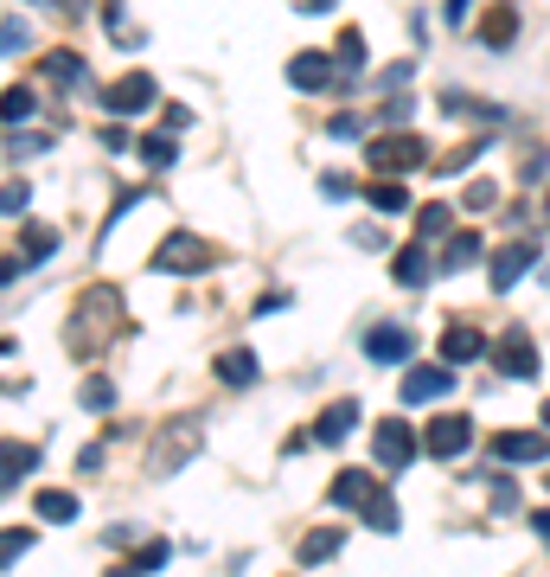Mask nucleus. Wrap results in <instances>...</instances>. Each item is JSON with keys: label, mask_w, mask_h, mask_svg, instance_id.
<instances>
[{"label": "nucleus", "mask_w": 550, "mask_h": 577, "mask_svg": "<svg viewBox=\"0 0 550 577\" xmlns=\"http://www.w3.org/2000/svg\"><path fill=\"white\" fill-rule=\"evenodd\" d=\"M38 71L52 77L58 90H77V84H83V58H77V52H45V65H38Z\"/></svg>", "instance_id": "4be33fe9"}, {"label": "nucleus", "mask_w": 550, "mask_h": 577, "mask_svg": "<svg viewBox=\"0 0 550 577\" xmlns=\"http://www.w3.org/2000/svg\"><path fill=\"white\" fill-rule=\"evenodd\" d=\"M26 545H33L26 526H7V533H0V572H7V565H20V558H26Z\"/></svg>", "instance_id": "c85d7f7f"}, {"label": "nucleus", "mask_w": 550, "mask_h": 577, "mask_svg": "<svg viewBox=\"0 0 550 577\" xmlns=\"http://www.w3.org/2000/svg\"><path fill=\"white\" fill-rule=\"evenodd\" d=\"M409 71H416V65H409V58H404V65H391V71L378 77V90H397V84H404V77H409Z\"/></svg>", "instance_id": "37998d69"}, {"label": "nucleus", "mask_w": 550, "mask_h": 577, "mask_svg": "<svg viewBox=\"0 0 550 577\" xmlns=\"http://www.w3.org/2000/svg\"><path fill=\"white\" fill-rule=\"evenodd\" d=\"M294 7H301V13H333L339 0H294Z\"/></svg>", "instance_id": "09e8293b"}, {"label": "nucleus", "mask_w": 550, "mask_h": 577, "mask_svg": "<svg viewBox=\"0 0 550 577\" xmlns=\"http://www.w3.org/2000/svg\"><path fill=\"white\" fill-rule=\"evenodd\" d=\"M147 264L160 269V276H192V269H212V244L205 237H192V231H173V237H160L154 244V257Z\"/></svg>", "instance_id": "39448f33"}, {"label": "nucleus", "mask_w": 550, "mask_h": 577, "mask_svg": "<svg viewBox=\"0 0 550 577\" xmlns=\"http://www.w3.org/2000/svg\"><path fill=\"white\" fill-rule=\"evenodd\" d=\"M327 135H339V142H352V135H359V115H333V122H327Z\"/></svg>", "instance_id": "79ce46f5"}, {"label": "nucleus", "mask_w": 550, "mask_h": 577, "mask_svg": "<svg viewBox=\"0 0 550 577\" xmlns=\"http://www.w3.org/2000/svg\"><path fill=\"white\" fill-rule=\"evenodd\" d=\"M115 321H122V296H115V289H90V296L71 308V328H65V341H71L77 359H97V353L110 346Z\"/></svg>", "instance_id": "f03ea898"}, {"label": "nucleus", "mask_w": 550, "mask_h": 577, "mask_svg": "<svg viewBox=\"0 0 550 577\" xmlns=\"http://www.w3.org/2000/svg\"><path fill=\"white\" fill-rule=\"evenodd\" d=\"M441 110H448V115H486V122H506V110H493V103H480V97H461V90H441Z\"/></svg>", "instance_id": "a878e982"}, {"label": "nucleus", "mask_w": 550, "mask_h": 577, "mask_svg": "<svg viewBox=\"0 0 550 577\" xmlns=\"http://www.w3.org/2000/svg\"><path fill=\"white\" fill-rule=\"evenodd\" d=\"M448 225H454V212H448V206H423V212H416V237H441Z\"/></svg>", "instance_id": "7c9ffc66"}, {"label": "nucleus", "mask_w": 550, "mask_h": 577, "mask_svg": "<svg viewBox=\"0 0 550 577\" xmlns=\"http://www.w3.org/2000/svg\"><path fill=\"white\" fill-rule=\"evenodd\" d=\"M480 38H486L493 52H506V45L518 38V7H493V13L480 20Z\"/></svg>", "instance_id": "aec40b11"}, {"label": "nucleus", "mask_w": 550, "mask_h": 577, "mask_svg": "<svg viewBox=\"0 0 550 577\" xmlns=\"http://www.w3.org/2000/svg\"><path fill=\"white\" fill-rule=\"evenodd\" d=\"M468 443H474V418H468V411H441V418L423 430V450L436 462H454Z\"/></svg>", "instance_id": "0eeeda50"}, {"label": "nucleus", "mask_w": 550, "mask_h": 577, "mask_svg": "<svg viewBox=\"0 0 550 577\" xmlns=\"http://www.w3.org/2000/svg\"><path fill=\"white\" fill-rule=\"evenodd\" d=\"M327 500H333V507H359L371 533H397V526H404L397 500L384 495V481L366 475V468H339V475H333V488H327Z\"/></svg>", "instance_id": "f257e3e1"}, {"label": "nucleus", "mask_w": 550, "mask_h": 577, "mask_svg": "<svg viewBox=\"0 0 550 577\" xmlns=\"http://www.w3.org/2000/svg\"><path fill=\"white\" fill-rule=\"evenodd\" d=\"M486 353H493V366H500L506 379H538V346H531V334H525V328H506V334L486 346Z\"/></svg>", "instance_id": "6e6552de"}, {"label": "nucleus", "mask_w": 550, "mask_h": 577, "mask_svg": "<svg viewBox=\"0 0 550 577\" xmlns=\"http://www.w3.org/2000/svg\"><path fill=\"white\" fill-rule=\"evenodd\" d=\"M468 7H474V0H448V26H461V20H468Z\"/></svg>", "instance_id": "de8ad7c7"}, {"label": "nucleus", "mask_w": 550, "mask_h": 577, "mask_svg": "<svg viewBox=\"0 0 550 577\" xmlns=\"http://www.w3.org/2000/svg\"><path fill=\"white\" fill-rule=\"evenodd\" d=\"M103 443H110V436H97V443H83V456H77V468H83V475H90V468H103Z\"/></svg>", "instance_id": "ea45409f"}, {"label": "nucleus", "mask_w": 550, "mask_h": 577, "mask_svg": "<svg viewBox=\"0 0 550 577\" xmlns=\"http://www.w3.org/2000/svg\"><path fill=\"white\" fill-rule=\"evenodd\" d=\"M110 577H142V572H135V565H122V572H110Z\"/></svg>", "instance_id": "3c124183"}, {"label": "nucleus", "mask_w": 550, "mask_h": 577, "mask_svg": "<svg viewBox=\"0 0 550 577\" xmlns=\"http://www.w3.org/2000/svg\"><path fill=\"white\" fill-rule=\"evenodd\" d=\"M493 199H500V187H486V180H474V187H468V206H474V212H486Z\"/></svg>", "instance_id": "58836bf2"}, {"label": "nucleus", "mask_w": 550, "mask_h": 577, "mask_svg": "<svg viewBox=\"0 0 550 577\" xmlns=\"http://www.w3.org/2000/svg\"><path fill=\"white\" fill-rule=\"evenodd\" d=\"M289 84L294 90H346V71H339L333 58H321V52H294L289 58Z\"/></svg>", "instance_id": "9d476101"}, {"label": "nucleus", "mask_w": 550, "mask_h": 577, "mask_svg": "<svg viewBox=\"0 0 550 577\" xmlns=\"http://www.w3.org/2000/svg\"><path fill=\"white\" fill-rule=\"evenodd\" d=\"M26 45H33L26 20H7V26H0V58H7V52H26Z\"/></svg>", "instance_id": "e433bc0d"}, {"label": "nucleus", "mask_w": 550, "mask_h": 577, "mask_svg": "<svg viewBox=\"0 0 550 577\" xmlns=\"http://www.w3.org/2000/svg\"><path fill=\"white\" fill-rule=\"evenodd\" d=\"M486 142H493V135H474L468 148H454V154H448V160H441V174H461L468 160H480V154H486Z\"/></svg>", "instance_id": "c9c22d12"}, {"label": "nucleus", "mask_w": 550, "mask_h": 577, "mask_svg": "<svg viewBox=\"0 0 550 577\" xmlns=\"http://www.w3.org/2000/svg\"><path fill=\"white\" fill-rule=\"evenodd\" d=\"M26 206H33V187H26V180H7V187H0V212H7V219H20Z\"/></svg>", "instance_id": "2f4dec72"}, {"label": "nucleus", "mask_w": 550, "mask_h": 577, "mask_svg": "<svg viewBox=\"0 0 550 577\" xmlns=\"http://www.w3.org/2000/svg\"><path fill=\"white\" fill-rule=\"evenodd\" d=\"M20 269H26V257H0V289H7V282H13Z\"/></svg>", "instance_id": "a18cd8bd"}, {"label": "nucleus", "mask_w": 550, "mask_h": 577, "mask_svg": "<svg viewBox=\"0 0 550 577\" xmlns=\"http://www.w3.org/2000/svg\"><path fill=\"white\" fill-rule=\"evenodd\" d=\"M321 192H327V199H346V192H352V180H346V174H327V180H321Z\"/></svg>", "instance_id": "c03bdc74"}, {"label": "nucleus", "mask_w": 550, "mask_h": 577, "mask_svg": "<svg viewBox=\"0 0 550 577\" xmlns=\"http://www.w3.org/2000/svg\"><path fill=\"white\" fill-rule=\"evenodd\" d=\"M545 264V237H513V244H500L493 251V264H486V282H493V296H506L525 269Z\"/></svg>", "instance_id": "20e7f679"}, {"label": "nucleus", "mask_w": 550, "mask_h": 577, "mask_svg": "<svg viewBox=\"0 0 550 577\" xmlns=\"http://www.w3.org/2000/svg\"><path fill=\"white\" fill-rule=\"evenodd\" d=\"M339 545H346V539H339V526H314V533L301 539V565H327Z\"/></svg>", "instance_id": "5701e85b"}, {"label": "nucleus", "mask_w": 550, "mask_h": 577, "mask_svg": "<svg viewBox=\"0 0 550 577\" xmlns=\"http://www.w3.org/2000/svg\"><path fill=\"white\" fill-rule=\"evenodd\" d=\"M58 251V231L52 225H26V264H45Z\"/></svg>", "instance_id": "cd10ccee"}, {"label": "nucleus", "mask_w": 550, "mask_h": 577, "mask_svg": "<svg viewBox=\"0 0 550 577\" xmlns=\"http://www.w3.org/2000/svg\"><path fill=\"white\" fill-rule=\"evenodd\" d=\"M480 353H486L480 328H468V321H448V334H441V366H468V359H480Z\"/></svg>", "instance_id": "2eb2a0df"}, {"label": "nucleus", "mask_w": 550, "mask_h": 577, "mask_svg": "<svg viewBox=\"0 0 550 577\" xmlns=\"http://www.w3.org/2000/svg\"><path fill=\"white\" fill-rule=\"evenodd\" d=\"M545 219H550V199H545Z\"/></svg>", "instance_id": "603ef678"}, {"label": "nucleus", "mask_w": 550, "mask_h": 577, "mask_svg": "<svg viewBox=\"0 0 550 577\" xmlns=\"http://www.w3.org/2000/svg\"><path fill=\"white\" fill-rule=\"evenodd\" d=\"M391 276H397L404 289H423V282L436 276V264H429V251H423V244H404V251L391 257Z\"/></svg>", "instance_id": "dca6fc26"}, {"label": "nucleus", "mask_w": 550, "mask_h": 577, "mask_svg": "<svg viewBox=\"0 0 550 577\" xmlns=\"http://www.w3.org/2000/svg\"><path fill=\"white\" fill-rule=\"evenodd\" d=\"M409 353H416V341H409L404 321H378L366 334V359H378V366H404Z\"/></svg>", "instance_id": "f8f14e48"}, {"label": "nucleus", "mask_w": 550, "mask_h": 577, "mask_svg": "<svg viewBox=\"0 0 550 577\" xmlns=\"http://www.w3.org/2000/svg\"><path fill=\"white\" fill-rule=\"evenodd\" d=\"M52 148V135H38V129H26V135H7V154L13 160H33V154H45Z\"/></svg>", "instance_id": "c756f323"}, {"label": "nucleus", "mask_w": 550, "mask_h": 577, "mask_svg": "<svg viewBox=\"0 0 550 577\" xmlns=\"http://www.w3.org/2000/svg\"><path fill=\"white\" fill-rule=\"evenodd\" d=\"M371 206H378V212H404L409 192H404V187H391V180H378V187H371Z\"/></svg>", "instance_id": "72a5a7b5"}, {"label": "nucleus", "mask_w": 550, "mask_h": 577, "mask_svg": "<svg viewBox=\"0 0 550 577\" xmlns=\"http://www.w3.org/2000/svg\"><path fill=\"white\" fill-rule=\"evenodd\" d=\"M423 160H429L423 135H378V142H366L371 174H404V167H423Z\"/></svg>", "instance_id": "423d86ee"}, {"label": "nucleus", "mask_w": 550, "mask_h": 577, "mask_svg": "<svg viewBox=\"0 0 550 577\" xmlns=\"http://www.w3.org/2000/svg\"><path fill=\"white\" fill-rule=\"evenodd\" d=\"M33 90H7V97H0V122H26V115H33Z\"/></svg>", "instance_id": "473e14b6"}, {"label": "nucleus", "mask_w": 550, "mask_h": 577, "mask_svg": "<svg viewBox=\"0 0 550 577\" xmlns=\"http://www.w3.org/2000/svg\"><path fill=\"white\" fill-rule=\"evenodd\" d=\"M45 7H58V13H83V0H45Z\"/></svg>", "instance_id": "8fccbe9b"}, {"label": "nucleus", "mask_w": 550, "mask_h": 577, "mask_svg": "<svg viewBox=\"0 0 550 577\" xmlns=\"http://www.w3.org/2000/svg\"><path fill=\"white\" fill-rule=\"evenodd\" d=\"M371 456H378V468H409L416 462V436H409L404 418H384L378 430H371Z\"/></svg>", "instance_id": "1a4fd4ad"}, {"label": "nucleus", "mask_w": 550, "mask_h": 577, "mask_svg": "<svg viewBox=\"0 0 550 577\" xmlns=\"http://www.w3.org/2000/svg\"><path fill=\"white\" fill-rule=\"evenodd\" d=\"M212 373H218L224 385H237V391H244V385H257V353H250V346H231V353L212 359Z\"/></svg>", "instance_id": "f3484780"}, {"label": "nucleus", "mask_w": 550, "mask_h": 577, "mask_svg": "<svg viewBox=\"0 0 550 577\" xmlns=\"http://www.w3.org/2000/svg\"><path fill=\"white\" fill-rule=\"evenodd\" d=\"M545 423H550V404H545Z\"/></svg>", "instance_id": "864d4df0"}, {"label": "nucleus", "mask_w": 550, "mask_h": 577, "mask_svg": "<svg viewBox=\"0 0 550 577\" xmlns=\"http://www.w3.org/2000/svg\"><path fill=\"white\" fill-rule=\"evenodd\" d=\"M480 257H486V244H480V231H461V237H454V244L441 251V269H448V276H461V269H474Z\"/></svg>", "instance_id": "6ab92c4d"}, {"label": "nucleus", "mask_w": 550, "mask_h": 577, "mask_svg": "<svg viewBox=\"0 0 550 577\" xmlns=\"http://www.w3.org/2000/svg\"><path fill=\"white\" fill-rule=\"evenodd\" d=\"M333 65L346 71V84L359 77V65H366V33H339V45H333Z\"/></svg>", "instance_id": "b1692460"}, {"label": "nucleus", "mask_w": 550, "mask_h": 577, "mask_svg": "<svg viewBox=\"0 0 550 577\" xmlns=\"http://www.w3.org/2000/svg\"><path fill=\"white\" fill-rule=\"evenodd\" d=\"M518 495H513V481H493V513H513Z\"/></svg>", "instance_id": "a19ab883"}, {"label": "nucleus", "mask_w": 550, "mask_h": 577, "mask_svg": "<svg viewBox=\"0 0 550 577\" xmlns=\"http://www.w3.org/2000/svg\"><path fill=\"white\" fill-rule=\"evenodd\" d=\"M77 404H83V411H110V404H115V385L103 379V373H90V379H83V391H77Z\"/></svg>", "instance_id": "bb28decb"}, {"label": "nucleus", "mask_w": 550, "mask_h": 577, "mask_svg": "<svg viewBox=\"0 0 550 577\" xmlns=\"http://www.w3.org/2000/svg\"><path fill=\"white\" fill-rule=\"evenodd\" d=\"M142 154H147V167H173V154L180 148H173V135H147Z\"/></svg>", "instance_id": "f704fd0d"}, {"label": "nucleus", "mask_w": 550, "mask_h": 577, "mask_svg": "<svg viewBox=\"0 0 550 577\" xmlns=\"http://www.w3.org/2000/svg\"><path fill=\"white\" fill-rule=\"evenodd\" d=\"M167 558H173V552H167V545H160V539H154V545H142V552H135V572H160V565H167Z\"/></svg>", "instance_id": "4c0bfd02"}, {"label": "nucleus", "mask_w": 550, "mask_h": 577, "mask_svg": "<svg viewBox=\"0 0 550 577\" xmlns=\"http://www.w3.org/2000/svg\"><path fill=\"white\" fill-rule=\"evenodd\" d=\"M33 468H38L33 443H0V488H7V481H26Z\"/></svg>", "instance_id": "a211bd4d"}, {"label": "nucleus", "mask_w": 550, "mask_h": 577, "mask_svg": "<svg viewBox=\"0 0 550 577\" xmlns=\"http://www.w3.org/2000/svg\"><path fill=\"white\" fill-rule=\"evenodd\" d=\"M154 97H160V90H154V77L128 71V77H115L110 90H103V110H110V115H142Z\"/></svg>", "instance_id": "9b49d317"}, {"label": "nucleus", "mask_w": 550, "mask_h": 577, "mask_svg": "<svg viewBox=\"0 0 550 577\" xmlns=\"http://www.w3.org/2000/svg\"><path fill=\"white\" fill-rule=\"evenodd\" d=\"M441 391H454V379H448V366H409L404 373V404H436Z\"/></svg>", "instance_id": "4468645a"}, {"label": "nucleus", "mask_w": 550, "mask_h": 577, "mask_svg": "<svg viewBox=\"0 0 550 577\" xmlns=\"http://www.w3.org/2000/svg\"><path fill=\"white\" fill-rule=\"evenodd\" d=\"M493 456L500 462H545L550 436L545 430H500V436H493Z\"/></svg>", "instance_id": "ddd939ff"}, {"label": "nucleus", "mask_w": 550, "mask_h": 577, "mask_svg": "<svg viewBox=\"0 0 550 577\" xmlns=\"http://www.w3.org/2000/svg\"><path fill=\"white\" fill-rule=\"evenodd\" d=\"M352 423H359V404H333L327 418H321L314 430H307V443H321V450H327V443H339V436H346Z\"/></svg>", "instance_id": "412c9836"}, {"label": "nucleus", "mask_w": 550, "mask_h": 577, "mask_svg": "<svg viewBox=\"0 0 550 577\" xmlns=\"http://www.w3.org/2000/svg\"><path fill=\"white\" fill-rule=\"evenodd\" d=\"M199 443H205V418H199V411L173 418L160 436H154V450H147V475H173V468H186V462L199 456Z\"/></svg>", "instance_id": "7ed1b4c3"}, {"label": "nucleus", "mask_w": 550, "mask_h": 577, "mask_svg": "<svg viewBox=\"0 0 550 577\" xmlns=\"http://www.w3.org/2000/svg\"><path fill=\"white\" fill-rule=\"evenodd\" d=\"M531 533H538V539L550 545V507H538V513H531Z\"/></svg>", "instance_id": "49530a36"}, {"label": "nucleus", "mask_w": 550, "mask_h": 577, "mask_svg": "<svg viewBox=\"0 0 550 577\" xmlns=\"http://www.w3.org/2000/svg\"><path fill=\"white\" fill-rule=\"evenodd\" d=\"M38 520H52V526H71V520H77V495H65V488L38 495Z\"/></svg>", "instance_id": "393cba45"}]
</instances>
